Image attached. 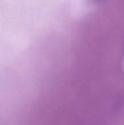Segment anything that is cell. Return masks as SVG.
<instances>
[]
</instances>
